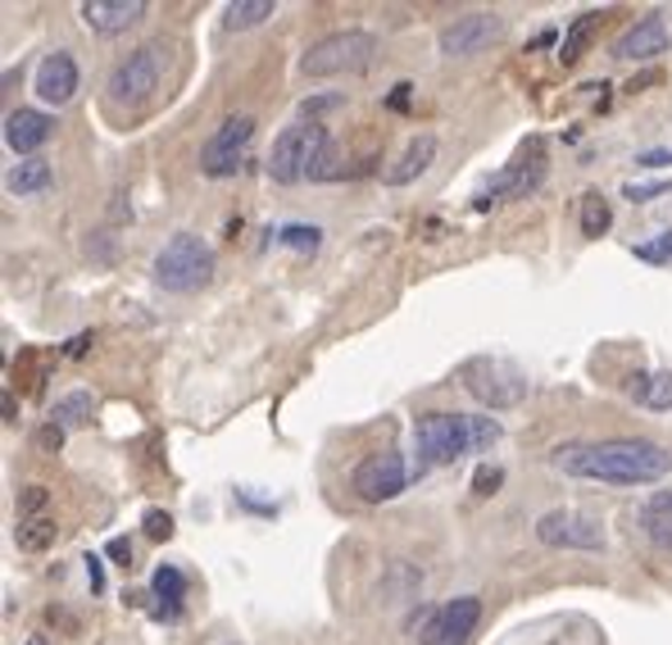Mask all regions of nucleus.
Segmentation results:
<instances>
[{
    "label": "nucleus",
    "instance_id": "nucleus-12",
    "mask_svg": "<svg viewBox=\"0 0 672 645\" xmlns=\"http://www.w3.org/2000/svg\"><path fill=\"white\" fill-rule=\"evenodd\" d=\"M500 33H505V23L491 10H468V14H460L454 23L441 27L437 46H441L445 59H468V55H482Z\"/></svg>",
    "mask_w": 672,
    "mask_h": 645
},
{
    "label": "nucleus",
    "instance_id": "nucleus-27",
    "mask_svg": "<svg viewBox=\"0 0 672 645\" xmlns=\"http://www.w3.org/2000/svg\"><path fill=\"white\" fill-rule=\"evenodd\" d=\"M636 523H640V532H646L659 550H668V555H672V518H668V514H659V509H650V505H640V509H636Z\"/></svg>",
    "mask_w": 672,
    "mask_h": 645
},
{
    "label": "nucleus",
    "instance_id": "nucleus-23",
    "mask_svg": "<svg viewBox=\"0 0 672 645\" xmlns=\"http://www.w3.org/2000/svg\"><path fill=\"white\" fill-rule=\"evenodd\" d=\"M600 23H604V10H587V14H577V19H572V27L564 33V50H559L564 65H577V59L587 55L591 37L600 33Z\"/></svg>",
    "mask_w": 672,
    "mask_h": 645
},
{
    "label": "nucleus",
    "instance_id": "nucleus-13",
    "mask_svg": "<svg viewBox=\"0 0 672 645\" xmlns=\"http://www.w3.org/2000/svg\"><path fill=\"white\" fill-rule=\"evenodd\" d=\"M482 623V600L477 596H454L437 604L432 623L422 627V645H468Z\"/></svg>",
    "mask_w": 672,
    "mask_h": 645
},
{
    "label": "nucleus",
    "instance_id": "nucleus-32",
    "mask_svg": "<svg viewBox=\"0 0 672 645\" xmlns=\"http://www.w3.org/2000/svg\"><path fill=\"white\" fill-rule=\"evenodd\" d=\"M46 500H50V491H46V486H37V482H33V486H23V491H19V518H37V509H42Z\"/></svg>",
    "mask_w": 672,
    "mask_h": 645
},
{
    "label": "nucleus",
    "instance_id": "nucleus-6",
    "mask_svg": "<svg viewBox=\"0 0 672 645\" xmlns=\"http://www.w3.org/2000/svg\"><path fill=\"white\" fill-rule=\"evenodd\" d=\"M327 146H332V137H327L323 123H291V128L278 133V141H273V150H268V177L282 182V187L310 177L314 160Z\"/></svg>",
    "mask_w": 672,
    "mask_h": 645
},
{
    "label": "nucleus",
    "instance_id": "nucleus-43",
    "mask_svg": "<svg viewBox=\"0 0 672 645\" xmlns=\"http://www.w3.org/2000/svg\"><path fill=\"white\" fill-rule=\"evenodd\" d=\"M654 82H659V69H650V73L632 78V82H627V91H632V96H636V91H646V87H654Z\"/></svg>",
    "mask_w": 672,
    "mask_h": 645
},
{
    "label": "nucleus",
    "instance_id": "nucleus-1",
    "mask_svg": "<svg viewBox=\"0 0 672 645\" xmlns=\"http://www.w3.org/2000/svg\"><path fill=\"white\" fill-rule=\"evenodd\" d=\"M549 464L568 477L600 482V486H654L672 473V450L646 437H614V441H572L549 454Z\"/></svg>",
    "mask_w": 672,
    "mask_h": 645
},
{
    "label": "nucleus",
    "instance_id": "nucleus-30",
    "mask_svg": "<svg viewBox=\"0 0 672 645\" xmlns=\"http://www.w3.org/2000/svg\"><path fill=\"white\" fill-rule=\"evenodd\" d=\"M336 177H346V160H341V150L336 146H327L323 156L314 160V169H310V182H336Z\"/></svg>",
    "mask_w": 672,
    "mask_h": 645
},
{
    "label": "nucleus",
    "instance_id": "nucleus-9",
    "mask_svg": "<svg viewBox=\"0 0 672 645\" xmlns=\"http://www.w3.org/2000/svg\"><path fill=\"white\" fill-rule=\"evenodd\" d=\"M545 173H549V164H545V150H541V141H528L523 150H518V160H513L509 169H500L491 182H486V192L477 196V209L532 196V192L541 187V182H545Z\"/></svg>",
    "mask_w": 672,
    "mask_h": 645
},
{
    "label": "nucleus",
    "instance_id": "nucleus-16",
    "mask_svg": "<svg viewBox=\"0 0 672 645\" xmlns=\"http://www.w3.org/2000/svg\"><path fill=\"white\" fill-rule=\"evenodd\" d=\"M146 0H82V23L91 27V33L101 37H114V33H128L132 23L146 19Z\"/></svg>",
    "mask_w": 672,
    "mask_h": 645
},
{
    "label": "nucleus",
    "instance_id": "nucleus-25",
    "mask_svg": "<svg viewBox=\"0 0 672 645\" xmlns=\"http://www.w3.org/2000/svg\"><path fill=\"white\" fill-rule=\"evenodd\" d=\"M91 410H96L91 391H69V395H59V401L50 405V423H59V427H82L91 418Z\"/></svg>",
    "mask_w": 672,
    "mask_h": 645
},
{
    "label": "nucleus",
    "instance_id": "nucleus-4",
    "mask_svg": "<svg viewBox=\"0 0 672 645\" xmlns=\"http://www.w3.org/2000/svg\"><path fill=\"white\" fill-rule=\"evenodd\" d=\"M209 278H213V251L196 232H173L164 241V251L155 255V287L187 296V291L209 287Z\"/></svg>",
    "mask_w": 672,
    "mask_h": 645
},
{
    "label": "nucleus",
    "instance_id": "nucleus-40",
    "mask_svg": "<svg viewBox=\"0 0 672 645\" xmlns=\"http://www.w3.org/2000/svg\"><path fill=\"white\" fill-rule=\"evenodd\" d=\"M91 342H96V332H78L73 342L65 346V355H73V359H78V355H86V346H91Z\"/></svg>",
    "mask_w": 672,
    "mask_h": 645
},
{
    "label": "nucleus",
    "instance_id": "nucleus-10",
    "mask_svg": "<svg viewBox=\"0 0 672 645\" xmlns=\"http://www.w3.org/2000/svg\"><path fill=\"white\" fill-rule=\"evenodd\" d=\"M350 486H355V496L369 500V505L395 500V496H401V491L409 486V469H405L401 450H378V454H369V459H359L355 473H350Z\"/></svg>",
    "mask_w": 672,
    "mask_h": 645
},
{
    "label": "nucleus",
    "instance_id": "nucleus-11",
    "mask_svg": "<svg viewBox=\"0 0 672 645\" xmlns=\"http://www.w3.org/2000/svg\"><path fill=\"white\" fill-rule=\"evenodd\" d=\"M536 537L549 550H604V528L595 523L591 514H577V509H549V514H541Z\"/></svg>",
    "mask_w": 672,
    "mask_h": 645
},
{
    "label": "nucleus",
    "instance_id": "nucleus-26",
    "mask_svg": "<svg viewBox=\"0 0 672 645\" xmlns=\"http://www.w3.org/2000/svg\"><path fill=\"white\" fill-rule=\"evenodd\" d=\"M609 223H614V209H609V200L600 192H587L582 196V232L587 237H604Z\"/></svg>",
    "mask_w": 672,
    "mask_h": 645
},
{
    "label": "nucleus",
    "instance_id": "nucleus-42",
    "mask_svg": "<svg viewBox=\"0 0 672 645\" xmlns=\"http://www.w3.org/2000/svg\"><path fill=\"white\" fill-rule=\"evenodd\" d=\"M646 505H650V509H659V514H668V518H672V491H654V496H650V500H646Z\"/></svg>",
    "mask_w": 672,
    "mask_h": 645
},
{
    "label": "nucleus",
    "instance_id": "nucleus-44",
    "mask_svg": "<svg viewBox=\"0 0 672 645\" xmlns=\"http://www.w3.org/2000/svg\"><path fill=\"white\" fill-rule=\"evenodd\" d=\"M27 645H50V641H46V636H33V641H27Z\"/></svg>",
    "mask_w": 672,
    "mask_h": 645
},
{
    "label": "nucleus",
    "instance_id": "nucleus-5",
    "mask_svg": "<svg viewBox=\"0 0 672 645\" xmlns=\"http://www.w3.org/2000/svg\"><path fill=\"white\" fill-rule=\"evenodd\" d=\"M378 55V37L363 33V27H341V33H327L323 42H314L300 55V73L304 78H341V73H359L369 69Z\"/></svg>",
    "mask_w": 672,
    "mask_h": 645
},
{
    "label": "nucleus",
    "instance_id": "nucleus-38",
    "mask_svg": "<svg viewBox=\"0 0 672 645\" xmlns=\"http://www.w3.org/2000/svg\"><path fill=\"white\" fill-rule=\"evenodd\" d=\"M640 169H668L672 164V150H646V156H636Z\"/></svg>",
    "mask_w": 672,
    "mask_h": 645
},
{
    "label": "nucleus",
    "instance_id": "nucleus-22",
    "mask_svg": "<svg viewBox=\"0 0 672 645\" xmlns=\"http://www.w3.org/2000/svg\"><path fill=\"white\" fill-rule=\"evenodd\" d=\"M632 401L654 410V414L672 410V373H668V368H659V373H640L632 382Z\"/></svg>",
    "mask_w": 672,
    "mask_h": 645
},
{
    "label": "nucleus",
    "instance_id": "nucleus-17",
    "mask_svg": "<svg viewBox=\"0 0 672 645\" xmlns=\"http://www.w3.org/2000/svg\"><path fill=\"white\" fill-rule=\"evenodd\" d=\"M55 123L42 114V110H10L5 114V146L14 150L19 160H33L37 150L50 141Z\"/></svg>",
    "mask_w": 672,
    "mask_h": 645
},
{
    "label": "nucleus",
    "instance_id": "nucleus-7",
    "mask_svg": "<svg viewBox=\"0 0 672 645\" xmlns=\"http://www.w3.org/2000/svg\"><path fill=\"white\" fill-rule=\"evenodd\" d=\"M251 141H255V118L251 114L223 118L219 133L200 146V173L205 177H232V173H241V164H246V156H251Z\"/></svg>",
    "mask_w": 672,
    "mask_h": 645
},
{
    "label": "nucleus",
    "instance_id": "nucleus-8",
    "mask_svg": "<svg viewBox=\"0 0 672 645\" xmlns=\"http://www.w3.org/2000/svg\"><path fill=\"white\" fill-rule=\"evenodd\" d=\"M464 387L486 410H518L528 401V378L500 359H477L464 368Z\"/></svg>",
    "mask_w": 672,
    "mask_h": 645
},
{
    "label": "nucleus",
    "instance_id": "nucleus-39",
    "mask_svg": "<svg viewBox=\"0 0 672 645\" xmlns=\"http://www.w3.org/2000/svg\"><path fill=\"white\" fill-rule=\"evenodd\" d=\"M86 577H91V591H105V573H101V555H86Z\"/></svg>",
    "mask_w": 672,
    "mask_h": 645
},
{
    "label": "nucleus",
    "instance_id": "nucleus-2",
    "mask_svg": "<svg viewBox=\"0 0 672 645\" xmlns=\"http://www.w3.org/2000/svg\"><path fill=\"white\" fill-rule=\"evenodd\" d=\"M505 437V427L491 414H450V410H432V414H418L414 423V446L422 469H441L454 464L473 450H491Z\"/></svg>",
    "mask_w": 672,
    "mask_h": 645
},
{
    "label": "nucleus",
    "instance_id": "nucleus-14",
    "mask_svg": "<svg viewBox=\"0 0 672 645\" xmlns=\"http://www.w3.org/2000/svg\"><path fill=\"white\" fill-rule=\"evenodd\" d=\"M37 101L42 105H69L78 96V87H82V69H78V59L69 50H50L42 65H37Z\"/></svg>",
    "mask_w": 672,
    "mask_h": 645
},
{
    "label": "nucleus",
    "instance_id": "nucleus-20",
    "mask_svg": "<svg viewBox=\"0 0 672 645\" xmlns=\"http://www.w3.org/2000/svg\"><path fill=\"white\" fill-rule=\"evenodd\" d=\"M50 182H55V169L42 156H33V160H19L5 173V192L10 196H42V192H50Z\"/></svg>",
    "mask_w": 672,
    "mask_h": 645
},
{
    "label": "nucleus",
    "instance_id": "nucleus-18",
    "mask_svg": "<svg viewBox=\"0 0 672 645\" xmlns=\"http://www.w3.org/2000/svg\"><path fill=\"white\" fill-rule=\"evenodd\" d=\"M432 160H437V137L432 133H418V137L405 141L401 156L386 164L382 182H386V187H409V182H418L427 169H432Z\"/></svg>",
    "mask_w": 672,
    "mask_h": 645
},
{
    "label": "nucleus",
    "instance_id": "nucleus-21",
    "mask_svg": "<svg viewBox=\"0 0 672 645\" xmlns=\"http://www.w3.org/2000/svg\"><path fill=\"white\" fill-rule=\"evenodd\" d=\"M59 537V523L50 514H37V518H19L14 528V545L23 550V555H42V550H50Z\"/></svg>",
    "mask_w": 672,
    "mask_h": 645
},
{
    "label": "nucleus",
    "instance_id": "nucleus-35",
    "mask_svg": "<svg viewBox=\"0 0 672 645\" xmlns=\"http://www.w3.org/2000/svg\"><path fill=\"white\" fill-rule=\"evenodd\" d=\"M105 555H109L118 568H128V564H132V541H128V537H114V541L105 545Z\"/></svg>",
    "mask_w": 672,
    "mask_h": 645
},
{
    "label": "nucleus",
    "instance_id": "nucleus-24",
    "mask_svg": "<svg viewBox=\"0 0 672 645\" xmlns=\"http://www.w3.org/2000/svg\"><path fill=\"white\" fill-rule=\"evenodd\" d=\"M273 14H278L273 0H232V5L223 10V27H228V33H246V27L268 23Z\"/></svg>",
    "mask_w": 672,
    "mask_h": 645
},
{
    "label": "nucleus",
    "instance_id": "nucleus-33",
    "mask_svg": "<svg viewBox=\"0 0 672 645\" xmlns=\"http://www.w3.org/2000/svg\"><path fill=\"white\" fill-rule=\"evenodd\" d=\"M146 537L150 541H169L173 537V514L169 509H146Z\"/></svg>",
    "mask_w": 672,
    "mask_h": 645
},
{
    "label": "nucleus",
    "instance_id": "nucleus-3",
    "mask_svg": "<svg viewBox=\"0 0 672 645\" xmlns=\"http://www.w3.org/2000/svg\"><path fill=\"white\" fill-rule=\"evenodd\" d=\"M164 69H169V46H164V42L137 46L132 55H124V59H118V65L109 69V78H105V101H109V105H128V110L146 105V101L160 91Z\"/></svg>",
    "mask_w": 672,
    "mask_h": 645
},
{
    "label": "nucleus",
    "instance_id": "nucleus-41",
    "mask_svg": "<svg viewBox=\"0 0 672 645\" xmlns=\"http://www.w3.org/2000/svg\"><path fill=\"white\" fill-rule=\"evenodd\" d=\"M409 91H414V82H395V91H391L386 105H391V110H405V105H409Z\"/></svg>",
    "mask_w": 672,
    "mask_h": 645
},
{
    "label": "nucleus",
    "instance_id": "nucleus-15",
    "mask_svg": "<svg viewBox=\"0 0 672 645\" xmlns=\"http://www.w3.org/2000/svg\"><path fill=\"white\" fill-rule=\"evenodd\" d=\"M663 50H672V19L663 10H650L614 42V59H654Z\"/></svg>",
    "mask_w": 672,
    "mask_h": 645
},
{
    "label": "nucleus",
    "instance_id": "nucleus-37",
    "mask_svg": "<svg viewBox=\"0 0 672 645\" xmlns=\"http://www.w3.org/2000/svg\"><path fill=\"white\" fill-rule=\"evenodd\" d=\"M46 623H50V627H69V636L78 632V619H73V613H69V609H55V604L46 609Z\"/></svg>",
    "mask_w": 672,
    "mask_h": 645
},
{
    "label": "nucleus",
    "instance_id": "nucleus-28",
    "mask_svg": "<svg viewBox=\"0 0 672 645\" xmlns=\"http://www.w3.org/2000/svg\"><path fill=\"white\" fill-rule=\"evenodd\" d=\"M632 255H636L640 264H672V228L659 232V237H650V241H636Z\"/></svg>",
    "mask_w": 672,
    "mask_h": 645
},
{
    "label": "nucleus",
    "instance_id": "nucleus-19",
    "mask_svg": "<svg viewBox=\"0 0 672 645\" xmlns=\"http://www.w3.org/2000/svg\"><path fill=\"white\" fill-rule=\"evenodd\" d=\"M150 596H155V619L177 623L182 619V604H187V577L173 564H160L150 573Z\"/></svg>",
    "mask_w": 672,
    "mask_h": 645
},
{
    "label": "nucleus",
    "instance_id": "nucleus-31",
    "mask_svg": "<svg viewBox=\"0 0 672 645\" xmlns=\"http://www.w3.org/2000/svg\"><path fill=\"white\" fill-rule=\"evenodd\" d=\"M623 196H627L632 205H650V200L668 196V182H627V187H623Z\"/></svg>",
    "mask_w": 672,
    "mask_h": 645
},
{
    "label": "nucleus",
    "instance_id": "nucleus-34",
    "mask_svg": "<svg viewBox=\"0 0 672 645\" xmlns=\"http://www.w3.org/2000/svg\"><path fill=\"white\" fill-rule=\"evenodd\" d=\"M33 446H37L42 454H55L59 446H65V427H59V423H46V427H37V437H33Z\"/></svg>",
    "mask_w": 672,
    "mask_h": 645
},
{
    "label": "nucleus",
    "instance_id": "nucleus-36",
    "mask_svg": "<svg viewBox=\"0 0 672 645\" xmlns=\"http://www.w3.org/2000/svg\"><path fill=\"white\" fill-rule=\"evenodd\" d=\"M505 482V473L500 469H477V477H473V491L477 496H491V491Z\"/></svg>",
    "mask_w": 672,
    "mask_h": 645
},
{
    "label": "nucleus",
    "instance_id": "nucleus-29",
    "mask_svg": "<svg viewBox=\"0 0 672 645\" xmlns=\"http://www.w3.org/2000/svg\"><path fill=\"white\" fill-rule=\"evenodd\" d=\"M278 241L291 245V251H318L323 232L314 223H287V228H278Z\"/></svg>",
    "mask_w": 672,
    "mask_h": 645
}]
</instances>
